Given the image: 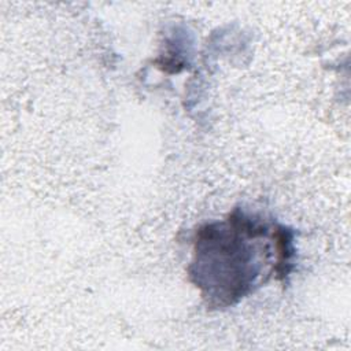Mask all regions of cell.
I'll list each match as a JSON object with an SVG mask.
<instances>
[{"label":"cell","instance_id":"obj_1","mask_svg":"<svg viewBox=\"0 0 351 351\" xmlns=\"http://www.w3.org/2000/svg\"><path fill=\"white\" fill-rule=\"evenodd\" d=\"M292 233L234 211L228 221L197 230L195 259L189 269L208 306L225 307L269 280L271 265L280 277L292 267Z\"/></svg>","mask_w":351,"mask_h":351}]
</instances>
